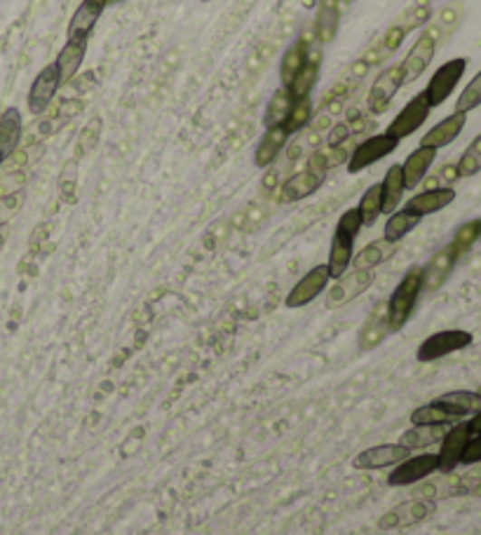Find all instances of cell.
Returning <instances> with one entry per match:
<instances>
[{"label": "cell", "instance_id": "1", "mask_svg": "<svg viewBox=\"0 0 481 535\" xmlns=\"http://www.w3.org/2000/svg\"><path fill=\"white\" fill-rule=\"evenodd\" d=\"M361 228H364V225H361V216L360 212H357V207L343 212V216L338 219L327 261L332 280H338V277L348 272L350 263H352V256H355V240L357 235H360Z\"/></svg>", "mask_w": 481, "mask_h": 535}, {"label": "cell", "instance_id": "2", "mask_svg": "<svg viewBox=\"0 0 481 535\" xmlns=\"http://www.w3.org/2000/svg\"><path fill=\"white\" fill-rule=\"evenodd\" d=\"M423 291V268L413 265L407 275L401 277L392 296L388 299V317H390V331H399L409 322L413 308L418 303V296Z\"/></svg>", "mask_w": 481, "mask_h": 535}, {"label": "cell", "instance_id": "3", "mask_svg": "<svg viewBox=\"0 0 481 535\" xmlns=\"http://www.w3.org/2000/svg\"><path fill=\"white\" fill-rule=\"evenodd\" d=\"M441 38V26H430V29H425L423 33L418 35V41L413 43L411 53L404 57V62L399 63L401 69V78H404V85L407 82L418 81L420 75L428 71V66L432 63L437 53V43Z\"/></svg>", "mask_w": 481, "mask_h": 535}, {"label": "cell", "instance_id": "4", "mask_svg": "<svg viewBox=\"0 0 481 535\" xmlns=\"http://www.w3.org/2000/svg\"><path fill=\"white\" fill-rule=\"evenodd\" d=\"M475 336L465 329H447V331H437V334L428 336V339L420 343L418 352V362H437L441 357L453 355V352H460L465 348L472 346Z\"/></svg>", "mask_w": 481, "mask_h": 535}, {"label": "cell", "instance_id": "5", "mask_svg": "<svg viewBox=\"0 0 481 535\" xmlns=\"http://www.w3.org/2000/svg\"><path fill=\"white\" fill-rule=\"evenodd\" d=\"M397 146H399V141L385 132L364 139L361 144H357L355 148H352L348 162H345V165H348V172L350 174L364 172L367 167H371V165H376L379 160L388 158L390 153H395Z\"/></svg>", "mask_w": 481, "mask_h": 535}, {"label": "cell", "instance_id": "6", "mask_svg": "<svg viewBox=\"0 0 481 535\" xmlns=\"http://www.w3.org/2000/svg\"><path fill=\"white\" fill-rule=\"evenodd\" d=\"M465 69H467V59L458 57V59H451V62L447 63H441L439 69L432 73L430 82H428V87L423 90L425 97H428V104H430L432 109L441 106L448 97H451L456 85H458L460 78L465 75Z\"/></svg>", "mask_w": 481, "mask_h": 535}, {"label": "cell", "instance_id": "7", "mask_svg": "<svg viewBox=\"0 0 481 535\" xmlns=\"http://www.w3.org/2000/svg\"><path fill=\"white\" fill-rule=\"evenodd\" d=\"M373 282H376V272L355 271V268H352V272H345V275L338 277V282L329 289L327 308L329 310L343 308V305H348L350 301L360 299V296L364 294Z\"/></svg>", "mask_w": 481, "mask_h": 535}, {"label": "cell", "instance_id": "8", "mask_svg": "<svg viewBox=\"0 0 481 535\" xmlns=\"http://www.w3.org/2000/svg\"><path fill=\"white\" fill-rule=\"evenodd\" d=\"M432 106L428 104V97H425V92L416 94V97L409 101L404 109L397 113V118L392 122H390V127L385 129V134H390L392 139H397V141H401V139L411 137L416 129H420V127L425 125V120H428V116H430Z\"/></svg>", "mask_w": 481, "mask_h": 535}, {"label": "cell", "instance_id": "9", "mask_svg": "<svg viewBox=\"0 0 481 535\" xmlns=\"http://www.w3.org/2000/svg\"><path fill=\"white\" fill-rule=\"evenodd\" d=\"M437 470H439V455L437 454L409 455L407 461H401L390 473L388 483L395 486V489L397 486H411V483H418L430 477V474H435Z\"/></svg>", "mask_w": 481, "mask_h": 535}, {"label": "cell", "instance_id": "10", "mask_svg": "<svg viewBox=\"0 0 481 535\" xmlns=\"http://www.w3.org/2000/svg\"><path fill=\"white\" fill-rule=\"evenodd\" d=\"M404 85V78H401L399 63L395 66H388V69L380 71L373 81L371 90L367 94V110L373 116H380L385 113L390 106V101L395 99V94L399 92V87Z\"/></svg>", "mask_w": 481, "mask_h": 535}, {"label": "cell", "instance_id": "11", "mask_svg": "<svg viewBox=\"0 0 481 535\" xmlns=\"http://www.w3.org/2000/svg\"><path fill=\"white\" fill-rule=\"evenodd\" d=\"M59 87H62V75H59L57 63H47L41 73L35 75L29 90V110L34 116H43L50 104L57 97Z\"/></svg>", "mask_w": 481, "mask_h": 535}, {"label": "cell", "instance_id": "12", "mask_svg": "<svg viewBox=\"0 0 481 535\" xmlns=\"http://www.w3.org/2000/svg\"><path fill=\"white\" fill-rule=\"evenodd\" d=\"M329 282H332V275H329L327 263L315 265L313 271L305 272V275L293 284V289L289 291L284 303H287V308H303V305L313 303L322 291H327Z\"/></svg>", "mask_w": 481, "mask_h": 535}, {"label": "cell", "instance_id": "13", "mask_svg": "<svg viewBox=\"0 0 481 535\" xmlns=\"http://www.w3.org/2000/svg\"><path fill=\"white\" fill-rule=\"evenodd\" d=\"M411 451L401 444H380V446H371V449L357 454L352 461L355 470H383V467L399 465L401 461H407Z\"/></svg>", "mask_w": 481, "mask_h": 535}, {"label": "cell", "instance_id": "14", "mask_svg": "<svg viewBox=\"0 0 481 535\" xmlns=\"http://www.w3.org/2000/svg\"><path fill=\"white\" fill-rule=\"evenodd\" d=\"M435 512V502L432 501H411L404 502V505L390 510L388 514H383L379 521L380 530H392V529H407V526L418 524L423 519H428Z\"/></svg>", "mask_w": 481, "mask_h": 535}, {"label": "cell", "instance_id": "15", "mask_svg": "<svg viewBox=\"0 0 481 535\" xmlns=\"http://www.w3.org/2000/svg\"><path fill=\"white\" fill-rule=\"evenodd\" d=\"M470 442V430H467V423H458V425L448 427L444 439H441L439 449V473H453L456 467L460 465V458H463V451Z\"/></svg>", "mask_w": 481, "mask_h": 535}, {"label": "cell", "instance_id": "16", "mask_svg": "<svg viewBox=\"0 0 481 535\" xmlns=\"http://www.w3.org/2000/svg\"><path fill=\"white\" fill-rule=\"evenodd\" d=\"M87 45H90V35H71L66 45L62 47V53L57 57V69L62 75V85L75 81L78 73H81V66L85 62Z\"/></svg>", "mask_w": 481, "mask_h": 535}, {"label": "cell", "instance_id": "17", "mask_svg": "<svg viewBox=\"0 0 481 535\" xmlns=\"http://www.w3.org/2000/svg\"><path fill=\"white\" fill-rule=\"evenodd\" d=\"M390 334H392V331H390L388 301H380V303H376L371 315L367 317V322L361 324L360 348L361 350H373V348H379Z\"/></svg>", "mask_w": 481, "mask_h": 535}, {"label": "cell", "instance_id": "18", "mask_svg": "<svg viewBox=\"0 0 481 535\" xmlns=\"http://www.w3.org/2000/svg\"><path fill=\"white\" fill-rule=\"evenodd\" d=\"M324 174H317L313 169H303V172H296L282 184L280 188V202L282 205H289V202H298L310 197L313 193L322 188L324 184Z\"/></svg>", "mask_w": 481, "mask_h": 535}, {"label": "cell", "instance_id": "19", "mask_svg": "<svg viewBox=\"0 0 481 535\" xmlns=\"http://www.w3.org/2000/svg\"><path fill=\"white\" fill-rule=\"evenodd\" d=\"M465 125H467V113H458V110H453L451 116L444 118L441 122H437L430 132L420 139V146H423V148H435V150L444 148V146L453 144V141L460 137V132L465 129Z\"/></svg>", "mask_w": 481, "mask_h": 535}, {"label": "cell", "instance_id": "20", "mask_svg": "<svg viewBox=\"0 0 481 535\" xmlns=\"http://www.w3.org/2000/svg\"><path fill=\"white\" fill-rule=\"evenodd\" d=\"M453 200H456V190H453L451 186H441V188L423 190L418 196H413L411 200L404 205V209H409V212L423 219V216H430V214L447 209Z\"/></svg>", "mask_w": 481, "mask_h": 535}, {"label": "cell", "instance_id": "21", "mask_svg": "<svg viewBox=\"0 0 481 535\" xmlns=\"http://www.w3.org/2000/svg\"><path fill=\"white\" fill-rule=\"evenodd\" d=\"M289 139H292V134L284 127H270V129H265V134L256 146V153H254V165L261 169L273 167L282 150L287 148Z\"/></svg>", "mask_w": 481, "mask_h": 535}, {"label": "cell", "instance_id": "22", "mask_svg": "<svg viewBox=\"0 0 481 535\" xmlns=\"http://www.w3.org/2000/svg\"><path fill=\"white\" fill-rule=\"evenodd\" d=\"M456 261H458V253L453 252L451 244L439 249L430 259V263L423 268V291H437L441 284L447 282V277L451 275Z\"/></svg>", "mask_w": 481, "mask_h": 535}, {"label": "cell", "instance_id": "23", "mask_svg": "<svg viewBox=\"0 0 481 535\" xmlns=\"http://www.w3.org/2000/svg\"><path fill=\"white\" fill-rule=\"evenodd\" d=\"M341 0H320L317 3L315 14V35L320 45H329L338 35V26H341Z\"/></svg>", "mask_w": 481, "mask_h": 535}, {"label": "cell", "instance_id": "24", "mask_svg": "<svg viewBox=\"0 0 481 535\" xmlns=\"http://www.w3.org/2000/svg\"><path fill=\"white\" fill-rule=\"evenodd\" d=\"M437 160V150L435 148H418L409 153V158L401 165V172H404V184H407V190L418 188L423 184V178L430 172L432 162Z\"/></svg>", "mask_w": 481, "mask_h": 535}, {"label": "cell", "instance_id": "25", "mask_svg": "<svg viewBox=\"0 0 481 535\" xmlns=\"http://www.w3.org/2000/svg\"><path fill=\"white\" fill-rule=\"evenodd\" d=\"M320 63H322V50L320 45H317L313 47V50H308V62H305L301 73H298L296 78H293L292 85H289V94H292L293 101L313 94V90H315L317 85V78H320Z\"/></svg>", "mask_w": 481, "mask_h": 535}, {"label": "cell", "instance_id": "26", "mask_svg": "<svg viewBox=\"0 0 481 535\" xmlns=\"http://www.w3.org/2000/svg\"><path fill=\"white\" fill-rule=\"evenodd\" d=\"M106 7H109V0H82L69 22V38L71 35L92 33V29L97 26L99 17H101Z\"/></svg>", "mask_w": 481, "mask_h": 535}, {"label": "cell", "instance_id": "27", "mask_svg": "<svg viewBox=\"0 0 481 535\" xmlns=\"http://www.w3.org/2000/svg\"><path fill=\"white\" fill-rule=\"evenodd\" d=\"M24 122L19 109H7L3 110L0 116V156L10 158L14 150L19 148V141H22Z\"/></svg>", "mask_w": 481, "mask_h": 535}, {"label": "cell", "instance_id": "28", "mask_svg": "<svg viewBox=\"0 0 481 535\" xmlns=\"http://www.w3.org/2000/svg\"><path fill=\"white\" fill-rule=\"evenodd\" d=\"M395 252L397 242H388L385 237H380V240H373L371 244H367L360 253H355L350 265H352L355 271H373V268H379L380 263H385Z\"/></svg>", "mask_w": 481, "mask_h": 535}, {"label": "cell", "instance_id": "29", "mask_svg": "<svg viewBox=\"0 0 481 535\" xmlns=\"http://www.w3.org/2000/svg\"><path fill=\"white\" fill-rule=\"evenodd\" d=\"M404 172H401V165H392V167L385 172V178L380 181V200H383V214L397 212V207L401 205V197H404Z\"/></svg>", "mask_w": 481, "mask_h": 535}, {"label": "cell", "instance_id": "30", "mask_svg": "<svg viewBox=\"0 0 481 535\" xmlns=\"http://www.w3.org/2000/svg\"><path fill=\"white\" fill-rule=\"evenodd\" d=\"M305 62H308V47H305L301 41H293L292 45L284 50L280 62V82L284 90H289V85H292L293 78L301 73Z\"/></svg>", "mask_w": 481, "mask_h": 535}, {"label": "cell", "instance_id": "31", "mask_svg": "<svg viewBox=\"0 0 481 535\" xmlns=\"http://www.w3.org/2000/svg\"><path fill=\"white\" fill-rule=\"evenodd\" d=\"M448 425H413L411 430H407L401 435L399 444L407 446L409 451H418L428 449L432 444H439L447 435Z\"/></svg>", "mask_w": 481, "mask_h": 535}, {"label": "cell", "instance_id": "32", "mask_svg": "<svg viewBox=\"0 0 481 535\" xmlns=\"http://www.w3.org/2000/svg\"><path fill=\"white\" fill-rule=\"evenodd\" d=\"M435 402L444 404L448 411L458 416V418H467V416H475L481 411V397L476 392H467V390H456V392H447V395H441L437 397Z\"/></svg>", "mask_w": 481, "mask_h": 535}, {"label": "cell", "instance_id": "33", "mask_svg": "<svg viewBox=\"0 0 481 535\" xmlns=\"http://www.w3.org/2000/svg\"><path fill=\"white\" fill-rule=\"evenodd\" d=\"M292 106H293V99L292 94H289V90L280 87V90L270 97L268 106H265V113H264L265 129H270V127H284L289 113H292Z\"/></svg>", "mask_w": 481, "mask_h": 535}, {"label": "cell", "instance_id": "34", "mask_svg": "<svg viewBox=\"0 0 481 535\" xmlns=\"http://www.w3.org/2000/svg\"><path fill=\"white\" fill-rule=\"evenodd\" d=\"M460 420L458 416L448 411L444 404L439 402H430L425 404V406H418V409L411 414V423L413 425H451Z\"/></svg>", "mask_w": 481, "mask_h": 535}, {"label": "cell", "instance_id": "35", "mask_svg": "<svg viewBox=\"0 0 481 535\" xmlns=\"http://www.w3.org/2000/svg\"><path fill=\"white\" fill-rule=\"evenodd\" d=\"M418 224H420V216L411 214L409 209H397V212L390 214L388 224H385L383 237L388 242H397V244H399V240H404V237H407Z\"/></svg>", "mask_w": 481, "mask_h": 535}, {"label": "cell", "instance_id": "36", "mask_svg": "<svg viewBox=\"0 0 481 535\" xmlns=\"http://www.w3.org/2000/svg\"><path fill=\"white\" fill-rule=\"evenodd\" d=\"M357 212L361 216V225H369L371 228L379 216L383 214V200H380V184H373L371 188H367V193L361 196L360 205H357Z\"/></svg>", "mask_w": 481, "mask_h": 535}, {"label": "cell", "instance_id": "37", "mask_svg": "<svg viewBox=\"0 0 481 535\" xmlns=\"http://www.w3.org/2000/svg\"><path fill=\"white\" fill-rule=\"evenodd\" d=\"M315 118V109H313V99L305 97V99H298V101H293L292 106V113H289L287 122H284V129H287L289 134H298L303 132L305 127L310 125V120Z\"/></svg>", "mask_w": 481, "mask_h": 535}, {"label": "cell", "instance_id": "38", "mask_svg": "<svg viewBox=\"0 0 481 535\" xmlns=\"http://www.w3.org/2000/svg\"><path fill=\"white\" fill-rule=\"evenodd\" d=\"M430 17H432L430 0H416V3H413V5L409 7V10L404 12L395 24H399L401 29L409 33V31L425 26V24L430 22Z\"/></svg>", "mask_w": 481, "mask_h": 535}, {"label": "cell", "instance_id": "39", "mask_svg": "<svg viewBox=\"0 0 481 535\" xmlns=\"http://www.w3.org/2000/svg\"><path fill=\"white\" fill-rule=\"evenodd\" d=\"M479 237H481L479 219L467 221V224L460 225L458 231H456V235H453V240H451V247H453V252L458 253V259L463 256V253H467L472 247H475V242L479 240Z\"/></svg>", "mask_w": 481, "mask_h": 535}, {"label": "cell", "instance_id": "40", "mask_svg": "<svg viewBox=\"0 0 481 535\" xmlns=\"http://www.w3.org/2000/svg\"><path fill=\"white\" fill-rule=\"evenodd\" d=\"M456 169H458L460 178L475 177V174L481 172V132L476 134V137L472 139V144L465 148V153L460 156Z\"/></svg>", "mask_w": 481, "mask_h": 535}, {"label": "cell", "instance_id": "41", "mask_svg": "<svg viewBox=\"0 0 481 535\" xmlns=\"http://www.w3.org/2000/svg\"><path fill=\"white\" fill-rule=\"evenodd\" d=\"M479 106H481V71L472 78L470 82H467V85H465L460 97L456 99V110H458V113H470V110L479 109Z\"/></svg>", "mask_w": 481, "mask_h": 535}, {"label": "cell", "instance_id": "42", "mask_svg": "<svg viewBox=\"0 0 481 535\" xmlns=\"http://www.w3.org/2000/svg\"><path fill=\"white\" fill-rule=\"evenodd\" d=\"M75 184H78V167H75V160H71L63 165V172L59 177V193L63 202L75 200Z\"/></svg>", "mask_w": 481, "mask_h": 535}, {"label": "cell", "instance_id": "43", "mask_svg": "<svg viewBox=\"0 0 481 535\" xmlns=\"http://www.w3.org/2000/svg\"><path fill=\"white\" fill-rule=\"evenodd\" d=\"M404 38H407V31L401 29L399 24H392V26H390V29L385 31L383 41H380L379 45H380V50H383V53L388 54V57H392V54H395L397 50L401 47Z\"/></svg>", "mask_w": 481, "mask_h": 535}, {"label": "cell", "instance_id": "44", "mask_svg": "<svg viewBox=\"0 0 481 535\" xmlns=\"http://www.w3.org/2000/svg\"><path fill=\"white\" fill-rule=\"evenodd\" d=\"M22 202H24V188L17 190V193H7V196H3V200H0V224H7V219L14 216L17 209L22 207Z\"/></svg>", "mask_w": 481, "mask_h": 535}, {"label": "cell", "instance_id": "45", "mask_svg": "<svg viewBox=\"0 0 481 535\" xmlns=\"http://www.w3.org/2000/svg\"><path fill=\"white\" fill-rule=\"evenodd\" d=\"M99 134H101V120L94 118L92 122H87L85 129L81 132V139H78V150L85 153V150H92L94 144H97Z\"/></svg>", "mask_w": 481, "mask_h": 535}, {"label": "cell", "instance_id": "46", "mask_svg": "<svg viewBox=\"0 0 481 535\" xmlns=\"http://www.w3.org/2000/svg\"><path fill=\"white\" fill-rule=\"evenodd\" d=\"M345 116H348L345 125L350 127V132L352 134H361L369 129V118L364 116V110H360L357 106H348V109H345Z\"/></svg>", "mask_w": 481, "mask_h": 535}, {"label": "cell", "instance_id": "47", "mask_svg": "<svg viewBox=\"0 0 481 535\" xmlns=\"http://www.w3.org/2000/svg\"><path fill=\"white\" fill-rule=\"evenodd\" d=\"M475 463H481V437H470L460 458V465H475Z\"/></svg>", "mask_w": 481, "mask_h": 535}, {"label": "cell", "instance_id": "48", "mask_svg": "<svg viewBox=\"0 0 481 535\" xmlns=\"http://www.w3.org/2000/svg\"><path fill=\"white\" fill-rule=\"evenodd\" d=\"M348 139H352V132H350V127L345 125V122H338V125H332V132H329L327 144L329 146L345 144Z\"/></svg>", "mask_w": 481, "mask_h": 535}, {"label": "cell", "instance_id": "49", "mask_svg": "<svg viewBox=\"0 0 481 535\" xmlns=\"http://www.w3.org/2000/svg\"><path fill=\"white\" fill-rule=\"evenodd\" d=\"M458 14H460V5L458 3H451V5H447L439 12V24H437V26H447V29H451L453 24L458 22Z\"/></svg>", "mask_w": 481, "mask_h": 535}, {"label": "cell", "instance_id": "50", "mask_svg": "<svg viewBox=\"0 0 481 535\" xmlns=\"http://www.w3.org/2000/svg\"><path fill=\"white\" fill-rule=\"evenodd\" d=\"M369 71H371V66L367 63V59L364 57L357 59V62L352 63V69H350V81H352V78H355V81H361V78H364Z\"/></svg>", "mask_w": 481, "mask_h": 535}, {"label": "cell", "instance_id": "51", "mask_svg": "<svg viewBox=\"0 0 481 535\" xmlns=\"http://www.w3.org/2000/svg\"><path fill=\"white\" fill-rule=\"evenodd\" d=\"M277 181H280V169H270V172L265 174V178H264V190H265V193H270V190L275 188Z\"/></svg>", "mask_w": 481, "mask_h": 535}, {"label": "cell", "instance_id": "52", "mask_svg": "<svg viewBox=\"0 0 481 535\" xmlns=\"http://www.w3.org/2000/svg\"><path fill=\"white\" fill-rule=\"evenodd\" d=\"M467 430H470V437H481V411L467 420Z\"/></svg>", "mask_w": 481, "mask_h": 535}, {"label": "cell", "instance_id": "53", "mask_svg": "<svg viewBox=\"0 0 481 535\" xmlns=\"http://www.w3.org/2000/svg\"><path fill=\"white\" fill-rule=\"evenodd\" d=\"M301 156H303V144H296V141H293V144L289 146V162L298 160Z\"/></svg>", "mask_w": 481, "mask_h": 535}, {"label": "cell", "instance_id": "54", "mask_svg": "<svg viewBox=\"0 0 481 535\" xmlns=\"http://www.w3.org/2000/svg\"><path fill=\"white\" fill-rule=\"evenodd\" d=\"M7 235H10V228H7V224H0V252L5 249Z\"/></svg>", "mask_w": 481, "mask_h": 535}, {"label": "cell", "instance_id": "55", "mask_svg": "<svg viewBox=\"0 0 481 535\" xmlns=\"http://www.w3.org/2000/svg\"><path fill=\"white\" fill-rule=\"evenodd\" d=\"M341 3H345V5H352V3H355V0H341Z\"/></svg>", "mask_w": 481, "mask_h": 535}, {"label": "cell", "instance_id": "56", "mask_svg": "<svg viewBox=\"0 0 481 535\" xmlns=\"http://www.w3.org/2000/svg\"><path fill=\"white\" fill-rule=\"evenodd\" d=\"M113 3H122V0H109V5H113Z\"/></svg>", "mask_w": 481, "mask_h": 535}, {"label": "cell", "instance_id": "57", "mask_svg": "<svg viewBox=\"0 0 481 535\" xmlns=\"http://www.w3.org/2000/svg\"><path fill=\"white\" fill-rule=\"evenodd\" d=\"M3 160H5V158H3V156H0V167H3Z\"/></svg>", "mask_w": 481, "mask_h": 535}, {"label": "cell", "instance_id": "58", "mask_svg": "<svg viewBox=\"0 0 481 535\" xmlns=\"http://www.w3.org/2000/svg\"><path fill=\"white\" fill-rule=\"evenodd\" d=\"M476 395H479V397H481V386H479V390H476Z\"/></svg>", "mask_w": 481, "mask_h": 535}, {"label": "cell", "instance_id": "59", "mask_svg": "<svg viewBox=\"0 0 481 535\" xmlns=\"http://www.w3.org/2000/svg\"><path fill=\"white\" fill-rule=\"evenodd\" d=\"M205 3H209V0H205Z\"/></svg>", "mask_w": 481, "mask_h": 535}, {"label": "cell", "instance_id": "60", "mask_svg": "<svg viewBox=\"0 0 481 535\" xmlns=\"http://www.w3.org/2000/svg\"><path fill=\"white\" fill-rule=\"evenodd\" d=\"M479 224H481V219H479Z\"/></svg>", "mask_w": 481, "mask_h": 535}]
</instances>
